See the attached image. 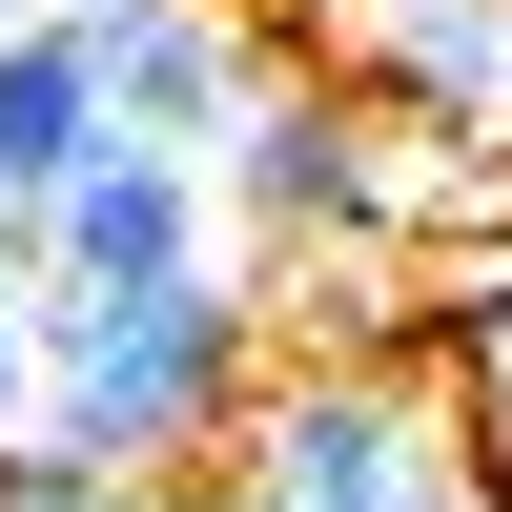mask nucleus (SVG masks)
<instances>
[{"instance_id":"f257e3e1","label":"nucleus","mask_w":512,"mask_h":512,"mask_svg":"<svg viewBox=\"0 0 512 512\" xmlns=\"http://www.w3.org/2000/svg\"><path fill=\"white\" fill-rule=\"evenodd\" d=\"M246 369H267V308H246L226 267H164V287H41V410L21 451H62V472H205L246 410Z\"/></svg>"},{"instance_id":"f03ea898","label":"nucleus","mask_w":512,"mask_h":512,"mask_svg":"<svg viewBox=\"0 0 512 512\" xmlns=\"http://www.w3.org/2000/svg\"><path fill=\"white\" fill-rule=\"evenodd\" d=\"M246 512H431L472 472V410H451V369H390V349H287L246 369L226 451H205Z\"/></svg>"},{"instance_id":"7ed1b4c3","label":"nucleus","mask_w":512,"mask_h":512,"mask_svg":"<svg viewBox=\"0 0 512 512\" xmlns=\"http://www.w3.org/2000/svg\"><path fill=\"white\" fill-rule=\"evenodd\" d=\"M205 185H226V226L267 246V267H287V246H349L369 226V103L246 21V103L205 123Z\"/></svg>"},{"instance_id":"20e7f679","label":"nucleus","mask_w":512,"mask_h":512,"mask_svg":"<svg viewBox=\"0 0 512 512\" xmlns=\"http://www.w3.org/2000/svg\"><path fill=\"white\" fill-rule=\"evenodd\" d=\"M164 267H226L205 144H103V164L41 185V287H164Z\"/></svg>"},{"instance_id":"39448f33","label":"nucleus","mask_w":512,"mask_h":512,"mask_svg":"<svg viewBox=\"0 0 512 512\" xmlns=\"http://www.w3.org/2000/svg\"><path fill=\"white\" fill-rule=\"evenodd\" d=\"M62 41H82L123 144H205L246 103V0H62Z\"/></svg>"},{"instance_id":"423d86ee","label":"nucleus","mask_w":512,"mask_h":512,"mask_svg":"<svg viewBox=\"0 0 512 512\" xmlns=\"http://www.w3.org/2000/svg\"><path fill=\"white\" fill-rule=\"evenodd\" d=\"M349 103L451 123V144H512V0H349Z\"/></svg>"},{"instance_id":"0eeeda50","label":"nucleus","mask_w":512,"mask_h":512,"mask_svg":"<svg viewBox=\"0 0 512 512\" xmlns=\"http://www.w3.org/2000/svg\"><path fill=\"white\" fill-rule=\"evenodd\" d=\"M123 123H103V82H82V41L62 21H0V205H41L62 164H103Z\"/></svg>"},{"instance_id":"6e6552de","label":"nucleus","mask_w":512,"mask_h":512,"mask_svg":"<svg viewBox=\"0 0 512 512\" xmlns=\"http://www.w3.org/2000/svg\"><path fill=\"white\" fill-rule=\"evenodd\" d=\"M0 512H144L123 472H62V451H0Z\"/></svg>"},{"instance_id":"1a4fd4ad","label":"nucleus","mask_w":512,"mask_h":512,"mask_svg":"<svg viewBox=\"0 0 512 512\" xmlns=\"http://www.w3.org/2000/svg\"><path fill=\"white\" fill-rule=\"evenodd\" d=\"M21 410H41V287H0V451H21Z\"/></svg>"},{"instance_id":"9d476101","label":"nucleus","mask_w":512,"mask_h":512,"mask_svg":"<svg viewBox=\"0 0 512 512\" xmlns=\"http://www.w3.org/2000/svg\"><path fill=\"white\" fill-rule=\"evenodd\" d=\"M144 512H246V492L226 472H144Z\"/></svg>"},{"instance_id":"9b49d317","label":"nucleus","mask_w":512,"mask_h":512,"mask_svg":"<svg viewBox=\"0 0 512 512\" xmlns=\"http://www.w3.org/2000/svg\"><path fill=\"white\" fill-rule=\"evenodd\" d=\"M472 472H492V512H512V431H472Z\"/></svg>"},{"instance_id":"f8f14e48","label":"nucleus","mask_w":512,"mask_h":512,"mask_svg":"<svg viewBox=\"0 0 512 512\" xmlns=\"http://www.w3.org/2000/svg\"><path fill=\"white\" fill-rule=\"evenodd\" d=\"M431 512H492V472H451V492H431Z\"/></svg>"},{"instance_id":"ddd939ff","label":"nucleus","mask_w":512,"mask_h":512,"mask_svg":"<svg viewBox=\"0 0 512 512\" xmlns=\"http://www.w3.org/2000/svg\"><path fill=\"white\" fill-rule=\"evenodd\" d=\"M0 21H62V0H0Z\"/></svg>"}]
</instances>
